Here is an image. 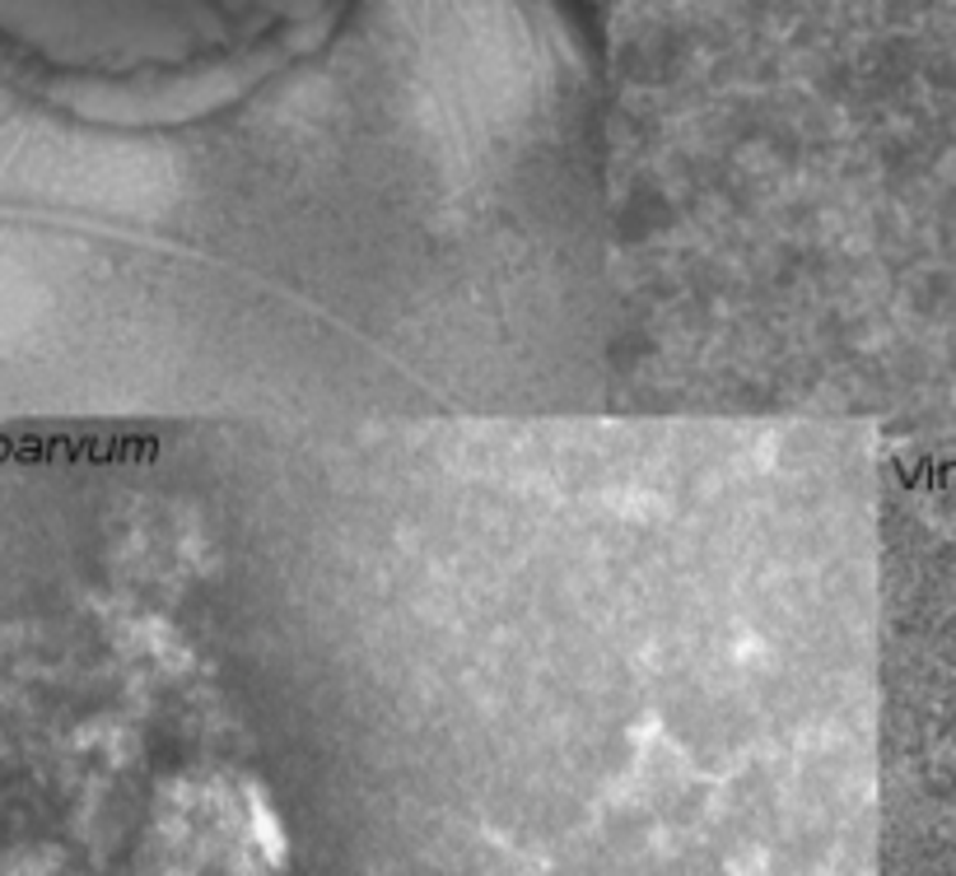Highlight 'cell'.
<instances>
[{
    "label": "cell",
    "instance_id": "6da1fadb",
    "mask_svg": "<svg viewBox=\"0 0 956 876\" xmlns=\"http://www.w3.org/2000/svg\"><path fill=\"white\" fill-rule=\"evenodd\" d=\"M135 876H285L262 792L233 769H183L154 792Z\"/></svg>",
    "mask_w": 956,
    "mask_h": 876
},
{
    "label": "cell",
    "instance_id": "7a4b0ae2",
    "mask_svg": "<svg viewBox=\"0 0 956 876\" xmlns=\"http://www.w3.org/2000/svg\"><path fill=\"white\" fill-rule=\"evenodd\" d=\"M0 876H85L56 844H14L0 853Z\"/></svg>",
    "mask_w": 956,
    "mask_h": 876
}]
</instances>
